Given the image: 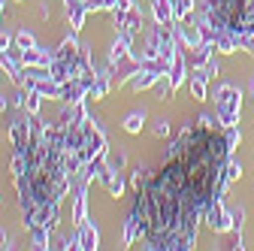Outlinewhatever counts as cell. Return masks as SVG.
Instances as JSON below:
<instances>
[{
    "instance_id": "obj_1",
    "label": "cell",
    "mask_w": 254,
    "mask_h": 251,
    "mask_svg": "<svg viewBox=\"0 0 254 251\" xmlns=\"http://www.w3.org/2000/svg\"><path fill=\"white\" fill-rule=\"evenodd\" d=\"M236 127L200 118L188 124L173 142L167 161L145 173L133 188L130 218L139 224V239L151 251H188L197 242V224L206 209L224 194V164L233 154Z\"/></svg>"
},
{
    "instance_id": "obj_2",
    "label": "cell",
    "mask_w": 254,
    "mask_h": 251,
    "mask_svg": "<svg viewBox=\"0 0 254 251\" xmlns=\"http://www.w3.org/2000/svg\"><path fill=\"white\" fill-rule=\"evenodd\" d=\"M12 179L18 191V206L24 227H55L61 200L67 194L73 176L64 164V142L58 124H43L30 115V142L12 154Z\"/></svg>"
},
{
    "instance_id": "obj_3",
    "label": "cell",
    "mask_w": 254,
    "mask_h": 251,
    "mask_svg": "<svg viewBox=\"0 0 254 251\" xmlns=\"http://www.w3.org/2000/svg\"><path fill=\"white\" fill-rule=\"evenodd\" d=\"M206 18L212 27L239 40L245 34H254V0H209Z\"/></svg>"
},
{
    "instance_id": "obj_4",
    "label": "cell",
    "mask_w": 254,
    "mask_h": 251,
    "mask_svg": "<svg viewBox=\"0 0 254 251\" xmlns=\"http://www.w3.org/2000/svg\"><path fill=\"white\" fill-rule=\"evenodd\" d=\"M239 100H242V94L233 85H224L218 91V121L224 124V127H236V121H239Z\"/></svg>"
},
{
    "instance_id": "obj_5",
    "label": "cell",
    "mask_w": 254,
    "mask_h": 251,
    "mask_svg": "<svg viewBox=\"0 0 254 251\" xmlns=\"http://www.w3.org/2000/svg\"><path fill=\"white\" fill-rule=\"evenodd\" d=\"M97 179L106 185V191H109L112 197H121V194H124V179L118 176V167H115V164H106V161H103V167H100Z\"/></svg>"
},
{
    "instance_id": "obj_6",
    "label": "cell",
    "mask_w": 254,
    "mask_h": 251,
    "mask_svg": "<svg viewBox=\"0 0 254 251\" xmlns=\"http://www.w3.org/2000/svg\"><path fill=\"white\" fill-rule=\"evenodd\" d=\"M161 76H164V73H157L154 67H145V64H142V70L133 73L130 88H133V91H145V88H151L154 82H161Z\"/></svg>"
},
{
    "instance_id": "obj_7",
    "label": "cell",
    "mask_w": 254,
    "mask_h": 251,
    "mask_svg": "<svg viewBox=\"0 0 254 251\" xmlns=\"http://www.w3.org/2000/svg\"><path fill=\"white\" fill-rule=\"evenodd\" d=\"M151 12H154V21L161 24V27H170V24L176 21V15H173V3H170V0H151Z\"/></svg>"
},
{
    "instance_id": "obj_8",
    "label": "cell",
    "mask_w": 254,
    "mask_h": 251,
    "mask_svg": "<svg viewBox=\"0 0 254 251\" xmlns=\"http://www.w3.org/2000/svg\"><path fill=\"white\" fill-rule=\"evenodd\" d=\"M85 188H88V182H82V185H79V191H76V206H73V224H76V227L85 224V209H88Z\"/></svg>"
},
{
    "instance_id": "obj_9",
    "label": "cell",
    "mask_w": 254,
    "mask_h": 251,
    "mask_svg": "<svg viewBox=\"0 0 254 251\" xmlns=\"http://www.w3.org/2000/svg\"><path fill=\"white\" fill-rule=\"evenodd\" d=\"M167 76H170V94H173V91L182 85V79H185V58H182L179 52H176V58H173V64H170V73H167Z\"/></svg>"
},
{
    "instance_id": "obj_10",
    "label": "cell",
    "mask_w": 254,
    "mask_h": 251,
    "mask_svg": "<svg viewBox=\"0 0 254 251\" xmlns=\"http://www.w3.org/2000/svg\"><path fill=\"white\" fill-rule=\"evenodd\" d=\"M206 79H209V76H206L200 67L190 73V91H194V97H197V100H206Z\"/></svg>"
},
{
    "instance_id": "obj_11",
    "label": "cell",
    "mask_w": 254,
    "mask_h": 251,
    "mask_svg": "<svg viewBox=\"0 0 254 251\" xmlns=\"http://www.w3.org/2000/svg\"><path fill=\"white\" fill-rule=\"evenodd\" d=\"M142 121H145V112H139V109L130 112V115L124 118V130H127V133H139V130H142Z\"/></svg>"
},
{
    "instance_id": "obj_12",
    "label": "cell",
    "mask_w": 254,
    "mask_h": 251,
    "mask_svg": "<svg viewBox=\"0 0 254 251\" xmlns=\"http://www.w3.org/2000/svg\"><path fill=\"white\" fill-rule=\"evenodd\" d=\"M170 3H173V15H176V21L188 18L190 9H194V0H170Z\"/></svg>"
},
{
    "instance_id": "obj_13",
    "label": "cell",
    "mask_w": 254,
    "mask_h": 251,
    "mask_svg": "<svg viewBox=\"0 0 254 251\" xmlns=\"http://www.w3.org/2000/svg\"><path fill=\"white\" fill-rule=\"evenodd\" d=\"M34 46H37V40L30 37L27 30H18V34H15V49L18 52H27V49H34Z\"/></svg>"
},
{
    "instance_id": "obj_14",
    "label": "cell",
    "mask_w": 254,
    "mask_h": 251,
    "mask_svg": "<svg viewBox=\"0 0 254 251\" xmlns=\"http://www.w3.org/2000/svg\"><path fill=\"white\" fill-rule=\"evenodd\" d=\"M154 133H157V136H167V133H170V124H167V121H157Z\"/></svg>"
}]
</instances>
